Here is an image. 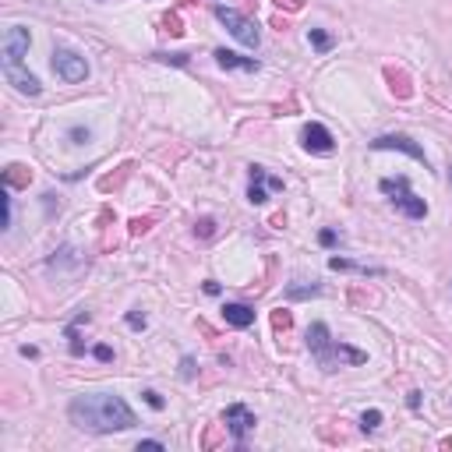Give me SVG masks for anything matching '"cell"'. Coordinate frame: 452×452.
I'll use <instances>...</instances> for the list:
<instances>
[{
  "mask_svg": "<svg viewBox=\"0 0 452 452\" xmlns=\"http://www.w3.org/2000/svg\"><path fill=\"white\" fill-rule=\"evenodd\" d=\"M371 145H375V149H399V152H410L413 159H420V163H424V149H417L406 135H382V138H375Z\"/></svg>",
  "mask_w": 452,
  "mask_h": 452,
  "instance_id": "obj_10",
  "label": "cell"
},
{
  "mask_svg": "<svg viewBox=\"0 0 452 452\" xmlns=\"http://www.w3.org/2000/svg\"><path fill=\"white\" fill-rule=\"evenodd\" d=\"M329 268H336V273H350V268H357V273H364V276H378V268L353 265V261H346V258H329Z\"/></svg>",
  "mask_w": 452,
  "mask_h": 452,
  "instance_id": "obj_15",
  "label": "cell"
},
{
  "mask_svg": "<svg viewBox=\"0 0 452 452\" xmlns=\"http://www.w3.org/2000/svg\"><path fill=\"white\" fill-rule=\"evenodd\" d=\"M149 226H152V219H135V223H131V233L138 237V233H145Z\"/></svg>",
  "mask_w": 452,
  "mask_h": 452,
  "instance_id": "obj_26",
  "label": "cell"
},
{
  "mask_svg": "<svg viewBox=\"0 0 452 452\" xmlns=\"http://www.w3.org/2000/svg\"><path fill=\"white\" fill-rule=\"evenodd\" d=\"M163 29H166L170 36H184V25H180L177 15H166V18H163Z\"/></svg>",
  "mask_w": 452,
  "mask_h": 452,
  "instance_id": "obj_19",
  "label": "cell"
},
{
  "mask_svg": "<svg viewBox=\"0 0 452 452\" xmlns=\"http://www.w3.org/2000/svg\"><path fill=\"white\" fill-rule=\"evenodd\" d=\"M385 81H389V88H392V93H396L399 100H410V96H413L406 71H399V67H385Z\"/></svg>",
  "mask_w": 452,
  "mask_h": 452,
  "instance_id": "obj_12",
  "label": "cell"
},
{
  "mask_svg": "<svg viewBox=\"0 0 452 452\" xmlns=\"http://www.w3.org/2000/svg\"><path fill=\"white\" fill-rule=\"evenodd\" d=\"M406 403H410V410H417V406H420V392H410V399H406Z\"/></svg>",
  "mask_w": 452,
  "mask_h": 452,
  "instance_id": "obj_33",
  "label": "cell"
},
{
  "mask_svg": "<svg viewBox=\"0 0 452 452\" xmlns=\"http://www.w3.org/2000/svg\"><path fill=\"white\" fill-rule=\"evenodd\" d=\"M195 233H198V237H212V233H216V219H198V223H195Z\"/></svg>",
  "mask_w": 452,
  "mask_h": 452,
  "instance_id": "obj_20",
  "label": "cell"
},
{
  "mask_svg": "<svg viewBox=\"0 0 452 452\" xmlns=\"http://www.w3.org/2000/svg\"><path fill=\"white\" fill-rule=\"evenodd\" d=\"M308 39H311V46H315L318 53L332 50V36H329V32H322V29H311V32H308Z\"/></svg>",
  "mask_w": 452,
  "mask_h": 452,
  "instance_id": "obj_16",
  "label": "cell"
},
{
  "mask_svg": "<svg viewBox=\"0 0 452 452\" xmlns=\"http://www.w3.org/2000/svg\"><path fill=\"white\" fill-rule=\"evenodd\" d=\"M29 43H32L29 29H22V25H11V29L4 32V67H15V64H22V60H25V53H29Z\"/></svg>",
  "mask_w": 452,
  "mask_h": 452,
  "instance_id": "obj_6",
  "label": "cell"
},
{
  "mask_svg": "<svg viewBox=\"0 0 452 452\" xmlns=\"http://www.w3.org/2000/svg\"><path fill=\"white\" fill-rule=\"evenodd\" d=\"M216 441H219V431H216V427H209V431H205V438H202V445H205V448H212Z\"/></svg>",
  "mask_w": 452,
  "mask_h": 452,
  "instance_id": "obj_27",
  "label": "cell"
},
{
  "mask_svg": "<svg viewBox=\"0 0 452 452\" xmlns=\"http://www.w3.org/2000/svg\"><path fill=\"white\" fill-rule=\"evenodd\" d=\"M276 4H287L290 11H297V8H301V0H276Z\"/></svg>",
  "mask_w": 452,
  "mask_h": 452,
  "instance_id": "obj_34",
  "label": "cell"
},
{
  "mask_svg": "<svg viewBox=\"0 0 452 452\" xmlns=\"http://www.w3.org/2000/svg\"><path fill=\"white\" fill-rule=\"evenodd\" d=\"M142 448H156V452H159V448H163V441H156V438H145V441H138V452H142Z\"/></svg>",
  "mask_w": 452,
  "mask_h": 452,
  "instance_id": "obj_31",
  "label": "cell"
},
{
  "mask_svg": "<svg viewBox=\"0 0 452 452\" xmlns=\"http://www.w3.org/2000/svg\"><path fill=\"white\" fill-rule=\"evenodd\" d=\"M4 184H8V188H29V184H32V170L22 166V163H11V166L4 170Z\"/></svg>",
  "mask_w": 452,
  "mask_h": 452,
  "instance_id": "obj_13",
  "label": "cell"
},
{
  "mask_svg": "<svg viewBox=\"0 0 452 452\" xmlns=\"http://www.w3.org/2000/svg\"><path fill=\"white\" fill-rule=\"evenodd\" d=\"M71 424H78L81 431H96V434H110V431H128L138 424L135 410L114 396V392H85V396H74L71 406Z\"/></svg>",
  "mask_w": 452,
  "mask_h": 452,
  "instance_id": "obj_1",
  "label": "cell"
},
{
  "mask_svg": "<svg viewBox=\"0 0 452 452\" xmlns=\"http://www.w3.org/2000/svg\"><path fill=\"white\" fill-rule=\"evenodd\" d=\"M308 350L318 357V364H322L325 371H336V368H343V364H364V360H368V353H360V350H353V346H343V343L329 339V329H325L322 322H315V325L308 329Z\"/></svg>",
  "mask_w": 452,
  "mask_h": 452,
  "instance_id": "obj_2",
  "label": "cell"
},
{
  "mask_svg": "<svg viewBox=\"0 0 452 452\" xmlns=\"http://www.w3.org/2000/svg\"><path fill=\"white\" fill-rule=\"evenodd\" d=\"M4 78H8V81H11L15 88H18L22 96H39V93H43L39 78H36V74H29V71H25L22 64H15V67H4Z\"/></svg>",
  "mask_w": 452,
  "mask_h": 452,
  "instance_id": "obj_9",
  "label": "cell"
},
{
  "mask_svg": "<svg viewBox=\"0 0 452 452\" xmlns=\"http://www.w3.org/2000/svg\"><path fill=\"white\" fill-rule=\"evenodd\" d=\"M128 325L131 329H145V315L142 311H128Z\"/></svg>",
  "mask_w": 452,
  "mask_h": 452,
  "instance_id": "obj_25",
  "label": "cell"
},
{
  "mask_svg": "<svg viewBox=\"0 0 452 452\" xmlns=\"http://www.w3.org/2000/svg\"><path fill=\"white\" fill-rule=\"evenodd\" d=\"M223 427L244 445V438L251 434V427H254V413L244 406V403H233V406H226L223 410Z\"/></svg>",
  "mask_w": 452,
  "mask_h": 452,
  "instance_id": "obj_7",
  "label": "cell"
},
{
  "mask_svg": "<svg viewBox=\"0 0 452 452\" xmlns=\"http://www.w3.org/2000/svg\"><path fill=\"white\" fill-rule=\"evenodd\" d=\"M223 318H226V325H233V329H247V325L254 322V311H251L247 304H223Z\"/></svg>",
  "mask_w": 452,
  "mask_h": 452,
  "instance_id": "obj_11",
  "label": "cell"
},
{
  "mask_svg": "<svg viewBox=\"0 0 452 452\" xmlns=\"http://www.w3.org/2000/svg\"><path fill=\"white\" fill-rule=\"evenodd\" d=\"M53 71L64 78V81H85L88 78V64H85V57H78L74 50H64V46H57L53 50Z\"/></svg>",
  "mask_w": 452,
  "mask_h": 452,
  "instance_id": "obj_5",
  "label": "cell"
},
{
  "mask_svg": "<svg viewBox=\"0 0 452 452\" xmlns=\"http://www.w3.org/2000/svg\"><path fill=\"white\" fill-rule=\"evenodd\" d=\"M0 202H4V230L11 226V219H15V209H11V195L4 191V195H0Z\"/></svg>",
  "mask_w": 452,
  "mask_h": 452,
  "instance_id": "obj_22",
  "label": "cell"
},
{
  "mask_svg": "<svg viewBox=\"0 0 452 452\" xmlns=\"http://www.w3.org/2000/svg\"><path fill=\"white\" fill-rule=\"evenodd\" d=\"M180 375H184V378H195V357H184V360H180Z\"/></svg>",
  "mask_w": 452,
  "mask_h": 452,
  "instance_id": "obj_24",
  "label": "cell"
},
{
  "mask_svg": "<svg viewBox=\"0 0 452 452\" xmlns=\"http://www.w3.org/2000/svg\"><path fill=\"white\" fill-rule=\"evenodd\" d=\"M382 424V410H364V417H360V427L364 431H375Z\"/></svg>",
  "mask_w": 452,
  "mask_h": 452,
  "instance_id": "obj_18",
  "label": "cell"
},
{
  "mask_svg": "<svg viewBox=\"0 0 452 452\" xmlns=\"http://www.w3.org/2000/svg\"><path fill=\"white\" fill-rule=\"evenodd\" d=\"M448 180H452V173H448Z\"/></svg>",
  "mask_w": 452,
  "mask_h": 452,
  "instance_id": "obj_35",
  "label": "cell"
},
{
  "mask_svg": "<svg viewBox=\"0 0 452 452\" xmlns=\"http://www.w3.org/2000/svg\"><path fill=\"white\" fill-rule=\"evenodd\" d=\"M318 240H322L325 247H332V244H336V230H322V237H318Z\"/></svg>",
  "mask_w": 452,
  "mask_h": 452,
  "instance_id": "obj_29",
  "label": "cell"
},
{
  "mask_svg": "<svg viewBox=\"0 0 452 452\" xmlns=\"http://www.w3.org/2000/svg\"><path fill=\"white\" fill-rule=\"evenodd\" d=\"M382 191L385 195H392V205L403 212V216H410V219H424L427 216V205H424V198H417L413 191H410V184H406V177H389V180H382Z\"/></svg>",
  "mask_w": 452,
  "mask_h": 452,
  "instance_id": "obj_3",
  "label": "cell"
},
{
  "mask_svg": "<svg viewBox=\"0 0 452 452\" xmlns=\"http://www.w3.org/2000/svg\"><path fill=\"white\" fill-rule=\"evenodd\" d=\"M71 138H74V145H85V142H88V131L74 128V131H71Z\"/></svg>",
  "mask_w": 452,
  "mask_h": 452,
  "instance_id": "obj_28",
  "label": "cell"
},
{
  "mask_svg": "<svg viewBox=\"0 0 452 452\" xmlns=\"http://www.w3.org/2000/svg\"><path fill=\"white\" fill-rule=\"evenodd\" d=\"M205 294H209V297H216V294H219V283H212V280H209V283H205Z\"/></svg>",
  "mask_w": 452,
  "mask_h": 452,
  "instance_id": "obj_32",
  "label": "cell"
},
{
  "mask_svg": "<svg viewBox=\"0 0 452 452\" xmlns=\"http://www.w3.org/2000/svg\"><path fill=\"white\" fill-rule=\"evenodd\" d=\"M93 353H96L100 360H114V350H110V346H96Z\"/></svg>",
  "mask_w": 452,
  "mask_h": 452,
  "instance_id": "obj_30",
  "label": "cell"
},
{
  "mask_svg": "<svg viewBox=\"0 0 452 452\" xmlns=\"http://www.w3.org/2000/svg\"><path fill=\"white\" fill-rule=\"evenodd\" d=\"M290 325H294V315H290V311H283V308L273 311V329H276V332H287Z\"/></svg>",
  "mask_w": 452,
  "mask_h": 452,
  "instance_id": "obj_17",
  "label": "cell"
},
{
  "mask_svg": "<svg viewBox=\"0 0 452 452\" xmlns=\"http://www.w3.org/2000/svg\"><path fill=\"white\" fill-rule=\"evenodd\" d=\"M216 64L219 67H244V71H258V60H251V57H237V53H230V50H216Z\"/></svg>",
  "mask_w": 452,
  "mask_h": 452,
  "instance_id": "obj_14",
  "label": "cell"
},
{
  "mask_svg": "<svg viewBox=\"0 0 452 452\" xmlns=\"http://www.w3.org/2000/svg\"><path fill=\"white\" fill-rule=\"evenodd\" d=\"M142 396H145V403H149V406H152V410H163V396H159V392H156V389H145V392H142Z\"/></svg>",
  "mask_w": 452,
  "mask_h": 452,
  "instance_id": "obj_23",
  "label": "cell"
},
{
  "mask_svg": "<svg viewBox=\"0 0 452 452\" xmlns=\"http://www.w3.org/2000/svg\"><path fill=\"white\" fill-rule=\"evenodd\" d=\"M318 290H322V287H318V283H311V287H290L287 294H290V297H315Z\"/></svg>",
  "mask_w": 452,
  "mask_h": 452,
  "instance_id": "obj_21",
  "label": "cell"
},
{
  "mask_svg": "<svg viewBox=\"0 0 452 452\" xmlns=\"http://www.w3.org/2000/svg\"><path fill=\"white\" fill-rule=\"evenodd\" d=\"M216 18L226 25V32L237 39V43H244V46H258V25L251 22V18H244L240 11H233V8H216Z\"/></svg>",
  "mask_w": 452,
  "mask_h": 452,
  "instance_id": "obj_4",
  "label": "cell"
},
{
  "mask_svg": "<svg viewBox=\"0 0 452 452\" xmlns=\"http://www.w3.org/2000/svg\"><path fill=\"white\" fill-rule=\"evenodd\" d=\"M301 138H304V149H308V152H315V156H329V152L336 149V142H332L329 128H322V124H308Z\"/></svg>",
  "mask_w": 452,
  "mask_h": 452,
  "instance_id": "obj_8",
  "label": "cell"
}]
</instances>
